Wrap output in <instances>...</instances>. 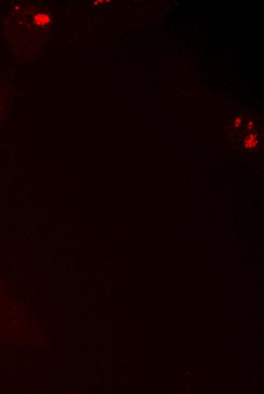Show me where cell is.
<instances>
[{
  "label": "cell",
  "mask_w": 264,
  "mask_h": 394,
  "mask_svg": "<svg viewBox=\"0 0 264 394\" xmlns=\"http://www.w3.org/2000/svg\"><path fill=\"white\" fill-rule=\"evenodd\" d=\"M34 21L39 26H43L45 24H47L50 22V17L46 14H39L35 16Z\"/></svg>",
  "instance_id": "obj_1"
},
{
  "label": "cell",
  "mask_w": 264,
  "mask_h": 394,
  "mask_svg": "<svg viewBox=\"0 0 264 394\" xmlns=\"http://www.w3.org/2000/svg\"><path fill=\"white\" fill-rule=\"evenodd\" d=\"M254 138H255V137L253 135H251L247 138V140H245V144H246L247 147H251V143H254Z\"/></svg>",
  "instance_id": "obj_2"
}]
</instances>
